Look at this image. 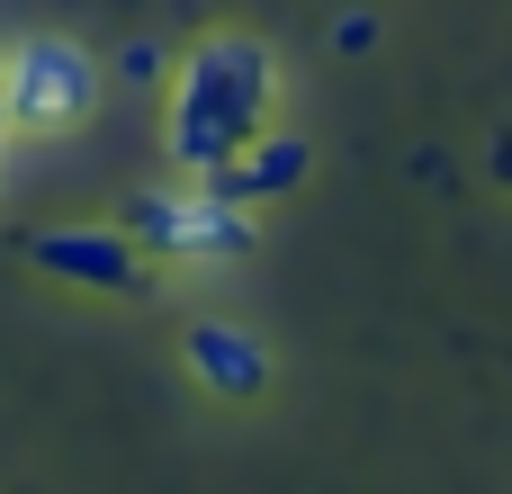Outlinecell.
<instances>
[{"mask_svg": "<svg viewBox=\"0 0 512 494\" xmlns=\"http://www.w3.org/2000/svg\"><path fill=\"white\" fill-rule=\"evenodd\" d=\"M279 117V54L261 36H198L180 63H171V108H162V144H171V171L180 180H207L225 153H243L261 126Z\"/></svg>", "mask_w": 512, "mask_h": 494, "instance_id": "6da1fadb", "label": "cell"}, {"mask_svg": "<svg viewBox=\"0 0 512 494\" xmlns=\"http://www.w3.org/2000/svg\"><path fill=\"white\" fill-rule=\"evenodd\" d=\"M0 108L18 135H63L99 108V63L72 36H18L0 45Z\"/></svg>", "mask_w": 512, "mask_h": 494, "instance_id": "7a4b0ae2", "label": "cell"}, {"mask_svg": "<svg viewBox=\"0 0 512 494\" xmlns=\"http://www.w3.org/2000/svg\"><path fill=\"white\" fill-rule=\"evenodd\" d=\"M126 234H135L153 261H243V252H252V207L216 198L207 180L135 189V198H126Z\"/></svg>", "mask_w": 512, "mask_h": 494, "instance_id": "3957f363", "label": "cell"}, {"mask_svg": "<svg viewBox=\"0 0 512 494\" xmlns=\"http://www.w3.org/2000/svg\"><path fill=\"white\" fill-rule=\"evenodd\" d=\"M27 261L90 297H144V270H153V252L126 225H45V234H27Z\"/></svg>", "mask_w": 512, "mask_h": 494, "instance_id": "277c9868", "label": "cell"}, {"mask_svg": "<svg viewBox=\"0 0 512 494\" xmlns=\"http://www.w3.org/2000/svg\"><path fill=\"white\" fill-rule=\"evenodd\" d=\"M306 171H315V144H306V135H288V126L270 117L243 153H225V162L207 171V189H216V198H234V207H279L288 189H306Z\"/></svg>", "mask_w": 512, "mask_h": 494, "instance_id": "5b68a950", "label": "cell"}, {"mask_svg": "<svg viewBox=\"0 0 512 494\" xmlns=\"http://www.w3.org/2000/svg\"><path fill=\"white\" fill-rule=\"evenodd\" d=\"M180 360H189V378H198L207 396H225V405H252V396L270 387V351H261V333H243V324H225V315L189 324Z\"/></svg>", "mask_w": 512, "mask_h": 494, "instance_id": "8992f818", "label": "cell"}, {"mask_svg": "<svg viewBox=\"0 0 512 494\" xmlns=\"http://www.w3.org/2000/svg\"><path fill=\"white\" fill-rule=\"evenodd\" d=\"M117 81H126V90H171V54H162L153 36H126V45H117Z\"/></svg>", "mask_w": 512, "mask_h": 494, "instance_id": "52a82bcc", "label": "cell"}, {"mask_svg": "<svg viewBox=\"0 0 512 494\" xmlns=\"http://www.w3.org/2000/svg\"><path fill=\"white\" fill-rule=\"evenodd\" d=\"M333 45H342V54H369V45H378V18H369V9H342V18H333Z\"/></svg>", "mask_w": 512, "mask_h": 494, "instance_id": "ba28073f", "label": "cell"}, {"mask_svg": "<svg viewBox=\"0 0 512 494\" xmlns=\"http://www.w3.org/2000/svg\"><path fill=\"white\" fill-rule=\"evenodd\" d=\"M9 135H18V126H9V108H0V180H9Z\"/></svg>", "mask_w": 512, "mask_h": 494, "instance_id": "9c48e42d", "label": "cell"}, {"mask_svg": "<svg viewBox=\"0 0 512 494\" xmlns=\"http://www.w3.org/2000/svg\"><path fill=\"white\" fill-rule=\"evenodd\" d=\"M495 180H504V189H512V144H495Z\"/></svg>", "mask_w": 512, "mask_h": 494, "instance_id": "30bf717a", "label": "cell"}]
</instances>
